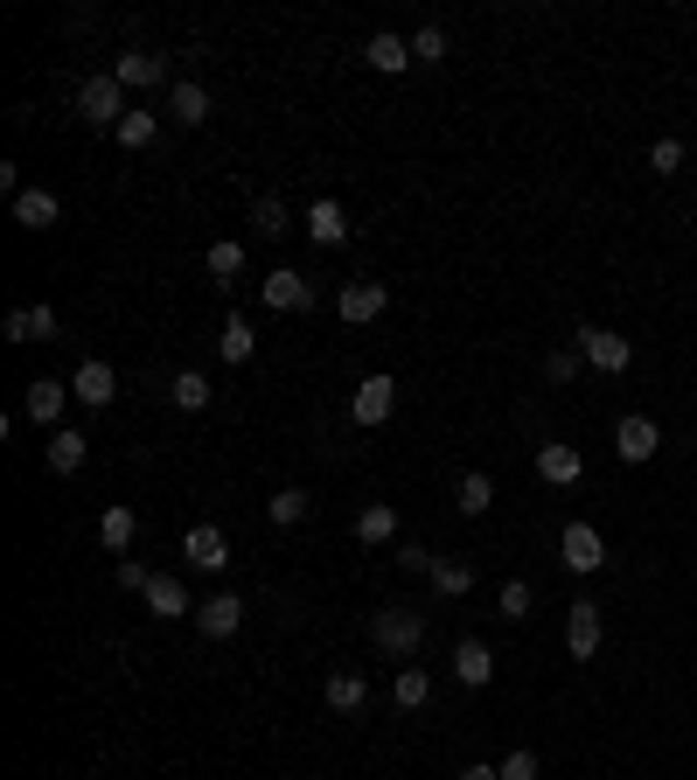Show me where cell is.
<instances>
[{"label":"cell","mask_w":697,"mask_h":780,"mask_svg":"<svg viewBox=\"0 0 697 780\" xmlns=\"http://www.w3.org/2000/svg\"><path fill=\"white\" fill-rule=\"evenodd\" d=\"M182 558L196 564V572H223V564H231V537H223L217 523H196V529L182 537Z\"/></svg>","instance_id":"obj_7"},{"label":"cell","mask_w":697,"mask_h":780,"mask_svg":"<svg viewBox=\"0 0 697 780\" xmlns=\"http://www.w3.org/2000/svg\"><path fill=\"white\" fill-rule=\"evenodd\" d=\"M370 70H384V78H398V70L411 63V43H405V35H370Z\"/></svg>","instance_id":"obj_28"},{"label":"cell","mask_w":697,"mask_h":780,"mask_svg":"<svg viewBox=\"0 0 697 780\" xmlns=\"http://www.w3.org/2000/svg\"><path fill=\"white\" fill-rule=\"evenodd\" d=\"M78 112L91 126H119L126 119V84L112 78V70H98V78H84V91H78Z\"/></svg>","instance_id":"obj_3"},{"label":"cell","mask_w":697,"mask_h":780,"mask_svg":"<svg viewBox=\"0 0 697 780\" xmlns=\"http://www.w3.org/2000/svg\"><path fill=\"white\" fill-rule=\"evenodd\" d=\"M391 697H398V711H419V703L432 697V676H426V670H398V683H391Z\"/></svg>","instance_id":"obj_33"},{"label":"cell","mask_w":697,"mask_h":780,"mask_svg":"<svg viewBox=\"0 0 697 780\" xmlns=\"http://www.w3.org/2000/svg\"><path fill=\"white\" fill-rule=\"evenodd\" d=\"M133 537H140V516L126 502H112L105 516H98V544L112 550V558H126V550H133Z\"/></svg>","instance_id":"obj_18"},{"label":"cell","mask_w":697,"mask_h":780,"mask_svg":"<svg viewBox=\"0 0 697 780\" xmlns=\"http://www.w3.org/2000/svg\"><path fill=\"white\" fill-rule=\"evenodd\" d=\"M461 780H502L496 767H481V759H475V767H461Z\"/></svg>","instance_id":"obj_43"},{"label":"cell","mask_w":697,"mask_h":780,"mask_svg":"<svg viewBox=\"0 0 697 780\" xmlns=\"http://www.w3.org/2000/svg\"><path fill=\"white\" fill-rule=\"evenodd\" d=\"M398 564H405V572H419V579H426V572H432V564H440V558H432L426 544H398Z\"/></svg>","instance_id":"obj_41"},{"label":"cell","mask_w":697,"mask_h":780,"mask_svg":"<svg viewBox=\"0 0 697 780\" xmlns=\"http://www.w3.org/2000/svg\"><path fill=\"white\" fill-rule=\"evenodd\" d=\"M655 446H663V426H655V418L628 411V418L614 426V453H620L628 467H649V461H655Z\"/></svg>","instance_id":"obj_5"},{"label":"cell","mask_w":697,"mask_h":780,"mask_svg":"<svg viewBox=\"0 0 697 780\" xmlns=\"http://www.w3.org/2000/svg\"><path fill=\"white\" fill-rule=\"evenodd\" d=\"M496 614H502V620H523V614H531V585H523V579H510V585L496 593Z\"/></svg>","instance_id":"obj_36"},{"label":"cell","mask_w":697,"mask_h":780,"mask_svg":"<svg viewBox=\"0 0 697 780\" xmlns=\"http://www.w3.org/2000/svg\"><path fill=\"white\" fill-rule=\"evenodd\" d=\"M440 56H446V35L426 22L419 35H411V63H440Z\"/></svg>","instance_id":"obj_37"},{"label":"cell","mask_w":697,"mask_h":780,"mask_svg":"<svg viewBox=\"0 0 697 780\" xmlns=\"http://www.w3.org/2000/svg\"><path fill=\"white\" fill-rule=\"evenodd\" d=\"M579 356H586L600 376H620V370L635 363V341L614 335V328H579Z\"/></svg>","instance_id":"obj_4"},{"label":"cell","mask_w":697,"mask_h":780,"mask_svg":"<svg viewBox=\"0 0 697 780\" xmlns=\"http://www.w3.org/2000/svg\"><path fill=\"white\" fill-rule=\"evenodd\" d=\"M649 167H655V175H676V167H684V140H655L649 147Z\"/></svg>","instance_id":"obj_39"},{"label":"cell","mask_w":697,"mask_h":780,"mask_svg":"<svg viewBox=\"0 0 697 780\" xmlns=\"http://www.w3.org/2000/svg\"><path fill=\"white\" fill-rule=\"evenodd\" d=\"M454 683H461V690H488V683H496V655H488V641L467 635L454 649Z\"/></svg>","instance_id":"obj_12"},{"label":"cell","mask_w":697,"mask_h":780,"mask_svg":"<svg viewBox=\"0 0 697 780\" xmlns=\"http://www.w3.org/2000/svg\"><path fill=\"white\" fill-rule=\"evenodd\" d=\"M370 641H376V655H411L426 641V614H411V606H384V614H370Z\"/></svg>","instance_id":"obj_1"},{"label":"cell","mask_w":697,"mask_h":780,"mask_svg":"<svg viewBox=\"0 0 697 780\" xmlns=\"http://www.w3.org/2000/svg\"><path fill=\"white\" fill-rule=\"evenodd\" d=\"M266 307H279V314H300V307H314V287L293 272V265H279V272H266Z\"/></svg>","instance_id":"obj_14"},{"label":"cell","mask_w":697,"mask_h":780,"mask_svg":"<svg viewBox=\"0 0 697 780\" xmlns=\"http://www.w3.org/2000/svg\"><path fill=\"white\" fill-rule=\"evenodd\" d=\"M196 627H202V641H231L237 627H244V599H237V593L202 599V606H196Z\"/></svg>","instance_id":"obj_10"},{"label":"cell","mask_w":697,"mask_h":780,"mask_svg":"<svg viewBox=\"0 0 697 780\" xmlns=\"http://www.w3.org/2000/svg\"><path fill=\"white\" fill-rule=\"evenodd\" d=\"M252 223H258V231H266V237H287V231H293V223H287V202H279V196H258Z\"/></svg>","instance_id":"obj_34"},{"label":"cell","mask_w":697,"mask_h":780,"mask_svg":"<svg viewBox=\"0 0 697 780\" xmlns=\"http://www.w3.org/2000/svg\"><path fill=\"white\" fill-rule=\"evenodd\" d=\"M565 649H572L579 662L600 655V606H593V599H572V606H565Z\"/></svg>","instance_id":"obj_8"},{"label":"cell","mask_w":697,"mask_h":780,"mask_svg":"<svg viewBox=\"0 0 697 780\" xmlns=\"http://www.w3.org/2000/svg\"><path fill=\"white\" fill-rule=\"evenodd\" d=\"M307 237H314V244H342V237H349V209L335 202V196H322V202L307 209Z\"/></svg>","instance_id":"obj_20"},{"label":"cell","mask_w":697,"mask_h":780,"mask_svg":"<svg viewBox=\"0 0 697 780\" xmlns=\"http://www.w3.org/2000/svg\"><path fill=\"white\" fill-rule=\"evenodd\" d=\"M43 453H49V467H56V474H78V467H84V453H91V440H84L78 426H56Z\"/></svg>","instance_id":"obj_21"},{"label":"cell","mask_w":697,"mask_h":780,"mask_svg":"<svg viewBox=\"0 0 697 780\" xmlns=\"http://www.w3.org/2000/svg\"><path fill=\"white\" fill-rule=\"evenodd\" d=\"M391 411H398V384H391V376H363L356 397H349V418L356 426H384Z\"/></svg>","instance_id":"obj_6"},{"label":"cell","mask_w":697,"mask_h":780,"mask_svg":"<svg viewBox=\"0 0 697 780\" xmlns=\"http://www.w3.org/2000/svg\"><path fill=\"white\" fill-rule=\"evenodd\" d=\"M167 112H175L182 126H202L210 119V91H202L196 78H182V84H167Z\"/></svg>","instance_id":"obj_25"},{"label":"cell","mask_w":697,"mask_h":780,"mask_svg":"<svg viewBox=\"0 0 697 780\" xmlns=\"http://www.w3.org/2000/svg\"><path fill=\"white\" fill-rule=\"evenodd\" d=\"M356 544H398V509H391V502H363V509H356Z\"/></svg>","instance_id":"obj_17"},{"label":"cell","mask_w":697,"mask_h":780,"mask_svg":"<svg viewBox=\"0 0 697 780\" xmlns=\"http://www.w3.org/2000/svg\"><path fill=\"white\" fill-rule=\"evenodd\" d=\"M384 307H391L384 279H349V287H342V321H376Z\"/></svg>","instance_id":"obj_16"},{"label":"cell","mask_w":697,"mask_h":780,"mask_svg":"<svg viewBox=\"0 0 697 780\" xmlns=\"http://www.w3.org/2000/svg\"><path fill=\"white\" fill-rule=\"evenodd\" d=\"M8 341H56V307H14Z\"/></svg>","instance_id":"obj_26"},{"label":"cell","mask_w":697,"mask_h":780,"mask_svg":"<svg viewBox=\"0 0 697 780\" xmlns=\"http://www.w3.org/2000/svg\"><path fill=\"white\" fill-rule=\"evenodd\" d=\"M112 78H119L126 91H154V84L167 78V56H154V49H126L119 63H112Z\"/></svg>","instance_id":"obj_13"},{"label":"cell","mask_w":697,"mask_h":780,"mask_svg":"<svg viewBox=\"0 0 697 780\" xmlns=\"http://www.w3.org/2000/svg\"><path fill=\"white\" fill-rule=\"evenodd\" d=\"M22 411L35 418V426H56V418H63V384L35 376V384H28V397H22Z\"/></svg>","instance_id":"obj_27"},{"label":"cell","mask_w":697,"mask_h":780,"mask_svg":"<svg viewBox=\"0 0 697 780\" xmlns=\"http://www.w3.org/2000/svg\"><path fill=\"white\" fill-rule=\"evenodd\" d=\"M147 579H154V572H147L140 558H119V585H126V593H147Z\"/></svg>","instance_id":"obj_42"},{"label":"cell","mask_w":697,"mask_h":780,"mask_svg":"<svg viewBox=\"0 0 697 780\" xmlns=\"http://www.w3.org/2000/svg\"><path fill=\"white\" fill-rule=\"evenodd\" d=\"M496 773H502V780H537V753H523V746H516V753L502 759Z\"/></svg>","instance_id":"obj_40"},{"label":"cell","mask_w":697,"mask_h":780,"mask_svg":"<svg viewBox=\"0 0 697 780\" xmlns=\"http://www.w3.org/2000/svg\"><path fill=\"white\" fill-rule=\"evenodd\" d=\"M454 502H461V516H488V502H496V481H488L481 467L461 474V494H454Z\"/></svg>","instance_id":"obj_30"},{"label":"cell","mask_w":697,"mask_h":780,"mask_svg":"<svg viewBox=\"0 0 697 780\" xmlns=\"http://www.w3.org/2000/svg\"><path fill=\"white\" fill-rule=\"evenodd\" d=\"M56 217H63V202H56L49 188H22V196H14V223H22V231H49Z\"/></svg>","instance_id":"obj_19"},{"label":"cell","mask_w":697,"mask_h":780,"mask_svg":"<svg viewBox=\"0 0 697 780\" xmlns=\"http://www.w3.org/2000/svg\"><path fill=\"white\" fill-rule=\"evenodd\" d=\"M322 703H328L335 718H363V711H370V683L356 676V670H335V676L322 683Z\"/></svg>","instance_id":"obj_9"},{"label":"cell","mask_w":697,"mask_h":780,"mask_svg":"<svg viewBox=\"0 0 697 780\" xmlns=\"http://www.w3.org/2000/svg\"><path fill=\"white\" fill-rule=\"evenodd\" d=\"M202 265H210V279H217V287H231V279L244 272V244L217 237V244H210V258H202Z\"/></svg>","instance_id":"obj_31"},{"label":"cell","mask_w":697,"mask_h":780,"mask_svg":"<svg viewBox=\"0 0 697 780\" xmlns=\"http://www.w3.org/2000/svg\"><path fill=\"white\" fill-rule=\"evenodd\" d=\"M579 363H586L579 349H551V356H544V376H551V384H572V376H579Z\"/></svg>","instance_id":"obj_38"},{"label":"cell","mask_w":697,"mask_h":780,"mask_svg":"<svg viewBox=\"0 0 697 780\" xmlns=\"http://www.w3.org/2000/svg\"><path fill=\"white\" fill-rule=\"evenodd\" d=\"M147 614H154V620H182V614H196V606H188V593H182V579H167V572H154V579H147Z\"/></svg>","instance_id":"obj_15"},{"label":"cell","mask_w":697,"mask_h":780,"mask_svg":"<svg viewBox=\"0 0 697 780\" xmlns=\"http://www.w3.org/2000/svg\"><path fill=\"white\" fill-rule=\"evenodd\" d=\"M266 516L272 523H300V516H307V488H279L272 502H266Z\"/></svg>","instance_id":"obj_35"},{"label":"cell","mask_w":697,"mask_h":780,"mask_svg":"<svg viewBox=\"0 0 697 780\" xmlns=\"http://www.w3.org/2000/svg\"><path fill=\"white\" fill-rule=\"evenodd\" d=\"M426 579H432V593H440V599H467V593H475V564H467V558H440Z\"/></svg>","instance_id":"obj_24"},{"label":"cell","mask_w":697,"mask_h":780,"mask_svg":"<svg viewBox=\"0 0 697 780\" xmlns=\"http://www.w3.org/2000/svg\"><path fill=\"white\" fill-rule=\"evenodd\" d=\"M112 132H119V147H154L161 140V119H154V112H126Z\"/></svg>","instance_id":"obj_32"},{"label":"cell","mask_w":697,"mask_h":780,"mask_svg":"<svg viewBox=\"0 0 697 780\" xmlns=\"http://www.w3.org/2000/svg\"><path fill=\"white\" fill-rule=\"evenodd\" d=\"M167 397H175V411H210V376H202V370H175Z\"/></svg>","instance_id":"obj_29"},{"label":"cell","mask_w":697,"mask_h":780,"mask_svg":"<svg viewBox=\"0 0 697 780\" xmlns=\"http://www.w3.org/2000/svg\"><path fill=\"white\" fill-rule=\"evenodd\" d=\"M537 474L551 488H572L579 474H586V461H579V446H537Z\"/></svg>","instance_id":"obj_22"},{"label":"cell","mask_w":697,"mask_h":780,"mask_svg":"<svg viewBox=\"0 0 697 780\" xmlns=\"http://www.w3.org/2000/svg\"><path fill=\"white\" fill-rule=\"evenodd\" d=\"M217 349H223V363H252V356H258V328H252L244 314H231V321L217 328Z\"/></svg>","instance_id":"obj_23"},{"label":"cell","mask_w":697,"mask_h":780,"mask_svg":"<svg viewBox=\"0 0 697 780\" xmlns=\"http://www.w3.org/2000/svg\"><path fill=\"white\" fill-rule=\"evenodd\" d=\"M70 391H78V405H91V411H105L112 397H119V376H112V363H78V376H70Z\"/></svg>","instance_id":"obj_11"},{"label":"cell","mask_w":697,"mask_h":780,"mask_svg":"<svg viewBox=\"0 0 697 780\" xmlns=\"http://www.w3.org/2000/svg\"><path fill=\"white\" fill-rule=\"evenodd\" d=\"M558 558H565V572H600V564H607V537H600L593 523H565L558 529Z\"/></svg>","instance_id":"obj_2"}]
</instances>
